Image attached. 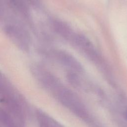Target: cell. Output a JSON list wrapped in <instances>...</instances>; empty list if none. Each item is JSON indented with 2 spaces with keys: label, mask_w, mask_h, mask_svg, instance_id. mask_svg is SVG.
<instances>
[{
  "label": "cell",
  "mask_w": 127,
  "mask_h": 127,
  "mask_svg": "<svg viewBox=\"0 0 127 127\" xmlns=\"http://www.w3.org/2000/svg\"><path fill=\"white\" fill-rule=\"evenodd\" d=\"M6 33L12 40L23 49H27L28 46V39L25 33L21 29L14 26L8 27Z\"/></svg>",
  "instance_id": "6da1fadb"
},
{
  "label": "cell",
  "mask_w": 127,
  "mask_h": 127,
  "mask_svg": "<svg viewBox=\"0 0 127 127\" xmlns=\"http://www.w3.org/2000/svg\"><path fill=\"white\" fill-rule=\"evenodd\" d=\"M56 57L63 64L76 70L81 69V65L78 61L70 54L63 51L56 52Z\"/></svg>",
  "instance_id": "7a4b0ae2"
},
{
  "label": "cell",
  "mask_w": 127,
  "mask_h": 127,
  "mask_svg": "<svg viewBox=\"0 0 127 127\" xmlns=\"http://www.w3.org/2000/svg\"><path fill=\"white\" fill-rule=\"evenodd\" d=\"M53 26L55 31L63 38L71 40L74 33L70 27L64 22L55 20L53 22Z\"/></svg>",
  "instance_id": "3957f363"
}]
</instances>
